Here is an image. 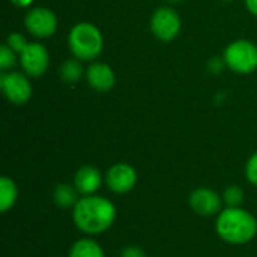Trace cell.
<instances>
[{"mask_svg":"<svg viewBox=\"0 0 257 257\" xmlns=\"http://www.w3.org/2000/svg\"><path fill=\"white\" fill-rule=\"evenodd\" d=\"M167 2H170V3H179V2H182V0H167Z\"/></svg>","mask_w":257,"mask_h":257,"instance_id":"d4e9b609","label":"cell"},{"mask_svg":"<svg viewBox=\"0 0 257 257\" xmlns=\"http://www.w3.org/2000/svg\"><path fill=\"white\" fill-rule=\"evenodd\" d=\"M245 6L253 15L257 17V0H245Z\"/></svg>","mask_w":257,"mask_h":257,"instance_id":"603a6c76","label":"cell"},{"mask_svg":"<svg viewBox=\"0 0 257 257\" xmlns=\"http://www.w3.org/2000/svg\"><path fill=\"white\" fill-rule=\"evenodd\" d=\"M72 218L78 230L87 235H99L111 227L116 220L114 205L101 196H81L72 208Z\"/></svg>","mask_w":257,"mask_h":257,"instance_id":"6da1fadb","label":"cell"},{"mask_svg":"<svg viewBox=\"0 0 257 257\" xmlns=\"http://www.w3.org/2000/svg\"><path fill=\"white\" fill-rule=\"evenodd\" d=\"M68 45L74 57L80 59L81 62H92L102 53L104 38L95 24L83 21L77 23L71 29L68 35Z\"/></svg>","mask_w":257,"mask_h":257,"instance_id":"3957f363","label":"cell"},{"mask_svg":"<svg viewBox=\"0 0 257 257\" xmlns=\"http://www.w3.org/2000/svg\"><path fill=\"white\" fill-rule=\"evenodd\" d=\"M223 2H233V0H223Z\"/></svg>","mask_w":257,"mask_h":257,"instance_id":"484cf974","label":"cell"},{"mask_svg":"<svg viewBox=\"0 0 257 257\" xmlns=\"http://www.w3.org/2000/svg\"><path fill=\"white\" fill-rule=\"evenodd\" d=\"M102 185L101 172L93 166H83L74 176V187L81 196H93Z\"/></svg>","mask_w":257,"mask_h":257,"instance_id":"7c38bea8","label":"cell"},{"mask_svg":"<svg viewBox=\"0 0 257 257\" xmlns=\"http://www.w3.org/2000/svg\"><path fill=\"white\" fill-rule=\"evenodd\" d=\"M223 202L227 205V208H239L244 202V191L238 185H232L224 190L223 193Z\"/></svg>","mask_w":257,"mask_h":257,"instance_id":"e0dca14e","label":"cell"},{"mask_svg":"<svg viewBox=\"0 0 257 257\" xmlns=\"http://www.w3.org/2000/svg\"><path fill=\"white\" fill-rule=\"evenodd\" d=\"M120 257H146V253L139 248V247H133V245H128L122 250Z\"/></svg>","mask_w":257,"mask_h":257,"instance_id":"7402d4cb","label":"cell"},{"mask_svg":"<svg viewBox=\"0 0 257 257\" xmlns=\"http://www.w3.org/2000/svg\"><path fill=\"white\" fill-rule=\"evenodd\" d=\"M17 63V53L11 50L6 44L0 47V69L8 71Z\"/></svg>","mask_w":257,"mask_h":257,"instance_id":"ac0fdd59","label":"cell"},{"mask_svg":"<svg viewBox=\"0 0 257 257\" xmlns=\"http://www.w3.org/2000/svg\"><path fill=\"white\" fill-rule=\"evenodd\" d=\"M68 257H105V254L96 241L83 238L71 247Z\"/></svg>","mask_w":257,"mask_h":257,"instance_id":"9a60e30c","label":"cell"},{"mask_svg":"<svg viewBox=\"0 0 257 257\" xmlns=\"http://www.w3.org/2000/svg\"><path fill=\"white\" fill-rule=\"evenodd\" d=\"M105 184L116 194L130 193L137 184V172L126 163H116L107 170Z\"/></svg>","mask_w":257,"mask_h":257,"instance_id":"9c48e42d","label":"cell"},{"mask_svg":"<svg viewBox=\"0 0 257 257\" xmlns=\"http://www.w3.org/2000/svg\"><path fill=\"white\" fill-rule=\"evenodd\" d=\"M27 39L24 38V35L23 33H18V32H15V33H11V35H8V38H6V45L11 48V50H14L17 54H21L23 53V50L27 47Z\"/></svg>","mask_w":257,"mask_h":257,"instance_id":"d6986e66","label":"cell"},{"mask_svg":"<svg viewBox=\"0 0 257 257\" xmlns=\"http://www.w3.org/2000/svg\"><path fill=\"white\" fill-rule=\"evenodd\" d=\"M24 24L27 32L38 38L45 39L56 33L57 30V17L56 14L48 8H33L27 12L24 18Z\"/></svg>","mask_w":257,"mask_h":257,"instance_id":"52a82bcc","label":"cell"},{"mask_svg":"<svg viewBox=\"0 0 257 257\" xmlns=\"http://www.w3.org/2000/svg\"><path fill=\"white\" fill-rule=\"evenodd\" d=\"M86 80L89 86L96 92H108L116 84V75L111 66L104 62L90 63V66L86 69Z\"/></svg>","mask_w":257,"mask_h":257,"instance_id":"8fae6325","label":"cell"},{"mask_svg":"<svg viewBox=\"0 0 257 257\" xmlns=\"http://www.w3.org/2000/svg\"><path fill=\"white\" fill-rule=\"evenodd\" d=\"M215 229L229 244H247L257 235V220L242 208H226L218 214Z\"/></svg>","mask_w":257,"mask_h":257,"instance_id":"7a4b0ae2","label":"cell"},{"mask_svg":"<svg viewBox=\"0 0 257 257\" xmlns=\"http://www.w3.org/2000/svg\"><path fill=\"white\" fill-rule=\"evenodd\" d=\"M11 2L18 8H29L33 3V0H11Z\"/></svg>","mask_w":257,"mask_h":257,"instance_id":"cb8c5ba5","label":"cell"},{"mask_svg":"<svg viewBox=\"0 0 257 257\" xmlns=\"http://www.w3.org/2000/svg\"><path fill=\"white\" fill-rule=\"evenodd\" d=\"M17 199H18V188L15 182L8 176H2L0 178V211L3 214L8 212L15 205Z\"/></svg>","mask_w":257,"mask_h":257,"instance_id":"5bb4252c","label":"cell"},{"mask_svg":"<svg viewBox=\"0 0 257 257\" xmlns=\"http://www.w3.org/2000/svg\"><path fill=\"white\" fill-rule=\"evenodd\" d=\"M0 89L5 95V98L17 105L26 104L33 93L32 83L29 80L27 74L23 72H3L0 77Z\"/></svg>","mask_w":257,"mask_h":257,"instance_id":"8992f818","label":"cell"},{"mask_svg":"<svg viewBox=\"0 0 257 257\" xmlns=\"http://www.w3.org/2000/svg\"><path fill=\"white\" fill-rule=\"evenodd\" d=\"M245 176H247V181L250 184H253L254 187H257V152H254L248 161H247V166H245Z\"/></svg>","mask_w":257,"mask_h":257,"instance_id":"ffe728a7","label":"cell"},{"mask_svg":"<svg viewBox=\"0 0 257 257\" xmlns=\"http://www.w3.org/2000/svg\"><path fill=\"white\" fill-rule=\"evenodd\" d=\"M181 17L170 6H161L154 11L151 17V30L154 36L163 42H170L178 38L181 32Z\"/></svg>","mask_w":257,"mask_h":257,"instance_id":"5b68a950","label":"cell"},{"mask_svg":"<svg viewBox=\"0 0 257 257\" xmlns=\"http://www.w3.org/2000/svg\"><path fill=\"white\" fill-rule=\"evenodd\" d=\"M53 199L59 208H63V209L74 208L78 202V191L74 185L59 184V185H56V188L53 191Z\"/></svg>","mask_w":257,"mask_h":257,"instance_id":"4fadbf2b","label":"cell"},{"mask_svg":"<svg viewBox=\"0 0 257 257\" xmlns=\"http://www.w3.org/2000/svg\"><path fill=\"white\" fill-rule=\"evenodd\" d=\"M224 62L236 74H251L257 69V45L247 39L230 42L224 50Z\"/></svg>","mask_w":257,"mask_h":257,"instance_id":"277c9868","label":"cell"},{"mask_svg":"<svg viewBox=\"0 0 257 257\" xmlns=\"http://www.w3.org/2000/svg\"><path fill=\"white\" fill-rule=\"evenodd\" d=\"M59 75L66 83H77L84 75V69H83L81 60L77 59V57L65 60L62 63L60 69H59Z\"/></svg>","mask_w":257,"mask_h":257,"instance_id":"2e32d148","label":"cell"},{"mask_svg":"<svg viewBox=\"0 0 257 257\" xmlns=\"http://www.w3.org/2000/svg\"><path fill=\"white\" fill-rule=\"evenodd\" d=\"M20 56V63L29 77H42L50 65V54L41 42H29Z\"/></svg>","mask_w":257,"mask_h":257,"instance_id":"ba28073f","label":"cell"},{"mask_svg":"<svg viewBox=\"0 0 257 257\" xmlns=\"http://www.w3.org/2000/svg\"><path fill=\"white\" fill-rule=\"evenodd\" d=\"M190 206L191 209L202 217H211V215H217L221 212V205L223 197H220L214 190L211 188H197L190 194Z\"/></svg>","mask_w":257,"mask_h":257,"instance_id":"30bf717a","label":"cell"},{"mask_svg":"<svg viewBox=\"0 0 257 257\" xmlns=\"http://www.w3.org/2000/svg\"><path fill=\"white\" fill-rule=\"evenodd\" d=\"M226 66L227 65L224 62V57H211L208 62V71L211 74H221Z\"/></svg>","mask_w":257,"mask_h":257,"instance_id":"44dd1931","label":"cell"}]
</instances>
